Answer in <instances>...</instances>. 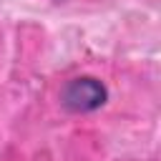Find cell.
I'll use <instances>...</instances> for the list:
<instances>
[{
    "label": "cell",
    "mask_w": 161,
    "mask_h": 161,
    "mask_svg": "<svg viewBox=\"0 0 161 161\" xmlns=\"http://www.w3.org/2000/svg\"><path fill=\"white\" fill-rule=\"evenodd\" d=\"M103 103H106V86L91 75L75 78L63 88V106L68 111L88 113V111L101 108Z\"/></svg>",
    "instance_id": "obj_1"
}]
</instances>
